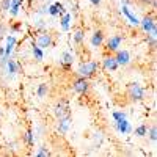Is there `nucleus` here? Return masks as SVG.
Instances as JSON below:
<instances>
[{"label":"nucleus","mask_w":157,"mask_h":157,"mask_svg":"<svg viewBox=\"0 0 157 157\" xmlns=\"http://www.w3.org/2000/svg\"><path fill=\"white\" fill-rule=\"evenodd\" d=\"M137 2H138L140 5H143V6H149L152 0H137Z\"/></svg>","instance_id":"34"},{"label":"nucleus","mask_w":157,"mask_h":157,"mask_svg":"<svg viewBox=\"0 0 157 157\" xmlns=\"http://www.w3.org/2000/svg\"><path fill=\"white\" fill-rule=\"evenodd\" d=\"M123 41H124L123 35H113V36H110L107 39V43H105V50L110 52V54H115L118 49H121Z\"/></svg>","instance_id":"9"},{"label":"nucleus","mask_w":157,"mask_h":157,"mask_svg":"<svg viewBox=\"0 0 157 157\" xmlns=\"http://www.w3.org/2000/svg\"><path fill=\"white\" fill-rule=\"evenodd\" d=\"M135 2V0H121V3L123 5H126V6H129V5H132Z\"/></svg>","instance_id":"36"},{"label":"nucleus","mask_w":157,"mask_h":157,"mask_svg":"<svg viewBox=\"0 0 157 157\" xmlns=\"http://www.w3.org/2000/svg\"><path fill=\"white\" fill-rule=\"evenodd\" d=\"M52 113H54V116L57 118V120H58V118L71 115V112H69V102L66 99H60L54 105V109H52Z\"/></svg>","instance_id":"7"},{"label":"nucleus","mask_w":157,"mask_h":157,"mask_svg":"<svg viewBox=\"0 0 157 157\" xmlns=\"http://www.w3.org/2000/svg\"><path fill=\"white\" fill-rule=\"evenodd\" d=\"M72 63H74V55L71 54V52L64 50L61 57H60V66L64 69V71H69L72 68Z\"/></svg>","instance_id":"16"},{"label":"nucleus","mask_w":157,"mask_h":157,"mask_svg":"<svg viewBox=\"0 0 157 157\" xmlns=\"http://www.w3.org/2000/svg\"><path fill=\"white\" fill-rule=\"evenodd\" d=\"M71 8H72V11H74V13H77V10H78V5H77V3H72V6H71Z\"/></svg>","instance_id":"38"},{"label":"nucleus","mask_w":157,"mask_h":157,"mask_svg":"<svg viewBox=\"0 0 157 157\" xmlns=\"http://www.w3.org/2000/svg\"><path fill=\"white\" fill-rule=\"evenodd\" d=\"M127 96H129V101L130 102H141L146 96V90L143 88L141 83L138 82H132L129 83L127 86Z\"/></svg>","instance_id":"2"},{"label":"nucleus","mask_w":157,"mask_h":157,"mask_svg":"<svg viewBox=\"0 0 157 157\" xmlns=\"http://www.w3.org/2000/svg\"><path fill=\"white\" fill-rule=\"evenodd\" d=\"M132 132H134L137 137H140V138H141V137H146V132H148V126L141 123L140 126H137V127H135V130H132Z\"/></svg>","instance_id":"25"},{"label":"nucleus","mask_w":157,"mask_h":157,"mask_svg":"<svg viewBox=\"0 0 157 157\" xmlns=\"http://www.w3.org/2000/svg\"><path fill=\"white\" fill-rule=\"evenodd\" d=\"M47 6H49V3H43V5H39V6L36 8V14H39V16L47 14Z\"/></svg>","instance_id":"31"},{"label":"nucleus","mask_w":157,"mask_h":157,"mask_svg":"<svg viewBox=\"0 0 157 157\" xmlns=\"http://www.w3.org/2000/svg\"><path fill=\"white\" fill-rule=\"evenodd\" d=\"M47 94H49V85H47L46 82L39 83V85L36 86V96H38L39 99H44Z\"/></svg>","instance_id":"23"},{"label":"nucleus","mask_w":157,"mask_h":157,"mask_svg":"<svg viewBox=\"0 0 157 157\" xmlns=\"http://www.w3.org/2000/svg\"><path fill=\"white\" fill-rule=\"evenodd\" d=\"M21 69H22V66H21V63L16 60V58H8L6 60V63H5V68L2 69V74H5V78L6 80H13L16 75H17V72H21Z\"/></svg>","instance_id":"3"},{"label":"nucleus","mask_w":157,"mask_h":157,"mask_svg":"<svg viewBox=\"0 0 157 157\" xmlns=\"http://www.w3.org/2000/svg\"><path fill=\"white\" fill-rule=\"evenodd\" d=\"M90 3L93 5V6H99L102 3V0H90Z\"/></svg>","instance_id":"35"},{"label":"nucleus","mask_w":157,"mask_h":157,"mask_svg":"<svg viewBox=\"0 0 157 157\" xmlns=\"http://www.w3.org/2000/svg\"><path fill=\"white\" fill-rule=\"evenodd\" d=\"M69 129H71V115L58 118V120H57V130H58V134L66 135L69 132Z\"/></svg>","instance_id":"14"},{"label":"nucleus","mask_w":157,"mask_h":157,"mask_svg":"<svg viewBox=\"0 0 157 157\" xmlns=\"http://www.w3.org/2000/svg\"><path fill=\"white\" fill-rule=\"evenodd\" d=\"M124 118H127V113L124 110H115L112 113V120L113 121H118V120H124Z\"/></svg>","instance_id":"28"},{"label":"nucleus","mask_w":157,"mask_h":157,"mask_svg":"<svg viewBox=\"0 0 157 157\" xmlns=\"http://www.w3.org/2000/svg\"><path fill=\"white\" fill-rule=\"evenodd\" d=\"M30 55H32V58H33L36 63H39V61L44 60V50H43L41 47H38V46L35 44V41H33L32 46H30Z\"/></svg>","instance_id":"18"},{"label":"nucleus","mask_w":157,"mask_h":157,"mask_svg":"<svg viewBox=\"0 0 157 157\" xmlns=\"http://www.w3.org/2000/svg\"><path fill=\"white\" fill-rule=\"evenodd\" d=\"M16 44H17L16 35H6L5 36V57H8V58L11 57V54L16 49Z\"/></svg>","instance_id":"15"},{"label":"nucleus","mask_w":157,"mask_h":157,"mask_svg":"<svg viewBox=\"0 0 157 157\" xmlns=\"http://www.w3.org/2000/svg\"><path fill=\"white\" fill-rule=\"evenodd\" d=\"M99 71V63L94 60H90V61H82L80 64L77 66V75L85 77V78H93Z\"/></svg>","instance_id":"1"},{"label":"nucleus","mask_w":157,"mask_h":157,"mask_svg":"<svg viewBox=\"0 0 157 157\" xmlns=\"http://www.w3.org/2000/svg\"><path fill=\"white\" fill-rule=\"evenodd\" d=\"M72 41H74V44H77V46L83 44V41H85V32H83L82 29H77V30L72 33Z\"/></svg>","instance_id":"22"},{"label":"nucleus","mask_w":157,"mask_h":157,"mask_svg":"<svg viewBox=\"0 0 157 157\" xmlns=\"http://www.w3.org/2000/svg\"><path fill=\"white\" fill-rule=\"evenodd\" d=\"M121 14L126 17V21L129 22V25H132V27H138V24H140V19L137 17V14L130 10L129 6L123 5L121 6Z\"/></svg>","instance_id":"13"},{"label":"nucleus","mask_w":157,"mask_h":157,"mask_svg":"<svg viewBox=\"0 0 157 157\" xmlns=\"http://www.w3.org/2000/svg\"><path fill=\"white\" fill-rule=\"evenodd\" d=\"M64 13H66V8H64V5L61 2H52L47 6V14L50 17H58V16L64 14Z\"/></svg>","instance_id":"12"},{"label":"nucleus","mask_w":157,"mask_h":157,"mask_svg":"<svg viewBox=\"0 0 157 157\" xmlns=\"http://www.w3.org/2000/svg\"><path fill=\"white\" fill-rule=\"evenodd\" d=\"M155 39H157V32H155V33H148V36H146V43H148V46H149L152 50H155V46H157Z\"/></svg>","instance_id":"26"},{"label":"nucleus","mask_w":157,"mask_h":157,"mask_svg":"<svg viewBox=\"0 0 157 157\" xmlns=\"http://www.w3.org/2000/svg\"><path fill=\"white\" fill-rule=\"evenodd\" d=\"M104 39H105L104 38V32L102 30H94L93 35H91V38H90V44H91L93 49H98L104 44Z\"/></svg>","instance_id":"17"},{"label":"nucleus","mask_w":157,"mask_h":157,"mask_svg":"<svg viewBox=\"0 0 157 157\" xmlns=\"http://www.w3.org/2000/svg\"><path fill=\"white\" fill-rule=\"evenodd\" d=\"M71 88L74 93L77 94H80V96H85L90 93V88H91V83H90V78H85V77H80V75H77L72 83H71Z\"/></svg>","instance_id":"4"},{"label":"nucleus","mask_w":157,"mask_h":157,"mask_svg":"<svg viewBox=\"0 0 157 157\" xmlns=\"http://www.w3.org/2000/svg\"><path fill=\"white\" fill-rule=\"evenodd\" d=\"M24 141H25V145H27L29 148H32L35 145V132H33V129H27L25 130V134L22 135Z\"/></svg>","instance_id":"21"},{"label":"nucleus","mask_w":157,"mask_h":157,"mask_svg":"<svg viewBox=\"0 0 157 157\" xmlns=\"http://www.w3.org/2000/svg\"><path fill=\"white\" fill-rule=\"evenodd\" d=\"M10 5H11V0H2V3H0V11H2V13H8Z\"/></svg>","instance_id":"32"},{"label":"nucleus","mask_w":157,"mask_h":157,"mask_svg":"<svg viewBox=\"0 0 157 157\" xmlns=\"http://www.w3.org/2000/svg\"><path fill=\"white\" fill-rule=\"evenodd\" d=\"M102 143H104V134L101 132V130H98V132H94V135H93V148L99 149L102 146Z\"/></svg>","instance_id":"24"},{"label":"nucleus","mask_w":157,"mask_h":157,"mask_svg":"<svg viewBox=\"0 0 157 157\" xmlns=\"http://www.w3.org/2000/svg\"><path fill=\"white\" fill-rule=\"evenodd\" d=\"M52 2H54V0H46V3H52Z\"/></svg>","instance_id":"39"},{"label":"nucleus","mask_w":157,"mask_h":157,"mask_svg":"<svg viewBox=\"0 0 157 157\" xmlns=\"http://www.w3.org/2000/svg\"><path fill=\"white\" fill-rule=\"evenodd\" d=\"M113 127L115 130L120 135H129L132 134V124H130V121L127 120V118H124V120H118V121H113Z\"/></svg>","instance_id":"10"},{"label":"nucleus","mask_w":157,"mask_h":157,"mask_svg":"<svg viewBox=\"0 0 157 157\" xmlns=\"http://www.w3.org/2000/svg\"><path fill=\"white\" fill-rule=\"evenodd\" d=\"M50 154H52V152H50L49 148H46V146H39L38 151L35 152L36 157H47V155H50Z\"/></svg>","instance_id":"30"},{"label":"nucleus","mask_w":157,"mask_h":157,"mask_svg":"<svg viewBox=\"0 0 157 157\" xmlns=\"http://www.w3.org/2000/svg\"><path fill=\"white\" fill-rule=\"evenodd\" d=\"M146 135L149 137V140H151L152 143H155V141H157V126H155V124H152L151 127H148Z\"/></svg>","instance_id":"27"},{"label":"nucleus","mask_w":157,"mask_h":157,"mask_svg":"<svg viewBox=\"0 0 157 157\" xmlns=\"http://www.w3.org/2000/svg\"><path fill=\"white\" fill-rule=\"evenodd\" d=\"M101 66H102V69L105 71V72H116L118 68H120V66H118V63H116L115 55H112V54L110 55H105V57L102 58V64H101Z\"/></svg>","instance_id":"11"},{"label":"nucleus","mask_w":157,"mask_h":157,"mask_svg":"<svg viewBox=\"0 0 157 157\" xmlns=\"http://www.w3.org/2000/svg\"><path fill=\"white\" fill-rule=\"evenodd\" d=\"M32 27L35 29L36 33L44 32V30H46V21H44V17H43V16H39V14L33 16V19H32Z\"/></svg>","instance_id":"20"},{"label":"nucleus","mask_w":157,"mask_h":157,"mask_svg":"<svg viewBox=\"0 0 157 157\" xmlns=\"http://www.w3.org/2000/svg\"><path fill=\"white\" fill-rule=\"evenodd\" d=\"M115 58H116V63L120 68H127L130 63H132V57H130V52L126 50V49H118L115 52Z\"/></svg>","instance_id":"8"},{"label":"nucleus","mask_w":157,"mask_h":157,"mask_svg":"<svg viewBox=\"0 0 157 157\" xmlns=\"http://www.w3.org/2000/svg\"><path fill=\"white\" fill-rule=\"evenodd\" d=\"M138 27L143 30V33H155L157 32V25H155V19L152 14H146L143 19H140Z\"/></svg>","instance_id":"6"},{"label":"nucleus","mask_w":157,"mask_h":157,"mask_svg":"<svg viewBox=\"0 0 157 157\" xmlns=\"http://www.w3.org/2000/svg\"><path fill=\"white\" fill-rule=\"evenodd\" d=\"M5 35H6V27H5L2 22H0V39L5 38Z\"/></svg>","instance_id":"33"},{"label":"nucleus","mask_w":157,"mask_h":157,"mask_svg":"<svg viewBox=\"0 0 157 157\" xmlns=\"http://www.w3.org/2000/svg\"><path fill=\"white\" fill-rule=\"evenodd\" d=\"M19 13H21V5H14V3H11V5H10L8 14H10L11 17H16Z\"/></svg>","instance_id":"29"},{"label":"nucleus","mask_w":157,"mask_h":157,"mask_svg":"<svg viewBox=\"0 0 157 157\" xmlns=\"http://www.w3.org/2000/svg\"><path fill=\"white\" fill-rule=\"evenodd\" d=\"M5 55V46H0V57Z\"/></svg>","instance_id":"37"},{"label":"nucleus","mask_w":157,"mask_h":157,"mask_svg":"<svg viewBox=\"0 0 157 157\" xmlns=\"http://www.w3.org/2000/svg\"><path fill=\"white\" fill-rule=\"evenodd\" d=\"M71 25H72V16L66 11L64 14L60 16V29L63 32H69L71 30Z\"/></svg>","instance_id":"19"},{"label":"nucleus","mask_w":157,"mask_h":157,"mask_svg":"<svg viewBox=\"0 0 157 157\" xmlns=\"http://www.w3.org/2000/svg\"><path fill=\"white\" fill-rule=\"evenodd\" d=\"M33 41H35V44L38 47H41L44 50V49H49V47L54 46V36H52L47 30H44V32L36 33V38L33 39Z\"/></svg>","instance_id":"5"}]
</instances>
